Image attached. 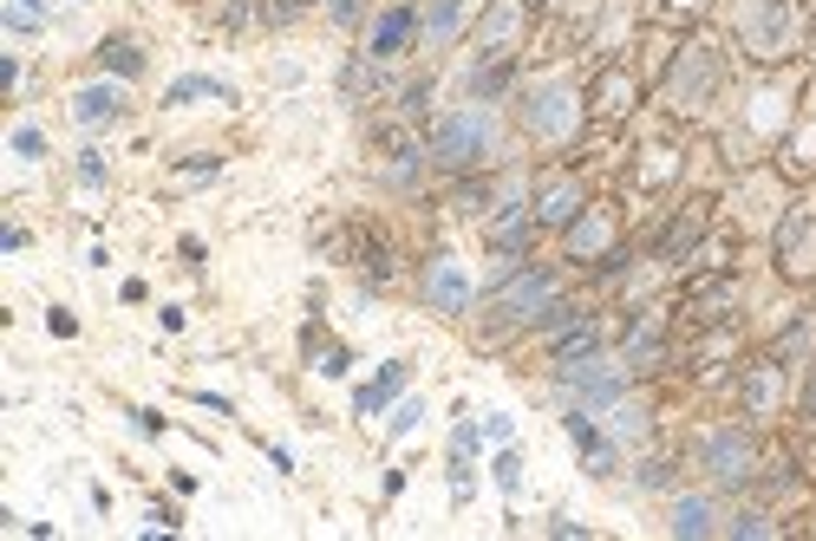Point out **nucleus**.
<instances>
[{"instance_id": "f257e3e1", "label": "nucleus", "mask_w": 816, "mask_h": 541, "mask_svg": "<svg viewBox=\"0 0 816 541\" xmlns=\"http://www.w3.org/2000/svg\"><path fill=\"white\" fill-rule=\"evenodd\" d=\"M575 118H582V105H575V92H569L562 78H549V85H536V92L522 98V125L536 137H569Z\"/></svg>"}, {"instance_id": "f03ea898", "label": "nucleus", "mask_w": 816, "mask_h": 541, "mask_svg": "<svg viewBox=\"0 0 816 541\" xmlns=\"http://www.w3.org/2000/svg\"><path fill=\"white\" fill-rule=\"evenodd\" d=\"M484 150H490V118H477V112H457V118H445V125L432 131V157L451 163V170L477 163Z\"/></svg>"}, {"instance_id": "7ed1b4c3", "label": "nucleus", "mask_w": 816, "mask_h": 541, "mask_svg": "<svg viewBox=\"0 0 816 541\" xmlns=\"http://www.w3.org/2000/svg\"><path fill=\"white\" fill-rule=\"evenodd\" d=\"M791 33H797V7H791V0H757V7L744 13V46H751V53H764V60H771V53H784V46H791Z\"/></svg>"}, {"instance_id": "20e7f679", "label": "nucleus", "mask_w": 816, "mask_h": 541, "mask_svg": "<svg viewBox=\"0 0 816 541\" xmlns=\"http://www.w3.org/2000/svg\"><path fill=\"white\" fill-rule=\"evenodd\" d=\"M549 307H555V274L549 268L517 274V280L497 294V314H504V320H536V314H549Z\"/></svg>"}, {"instance_id": "39448f33", "label": "nucleus", "mask_w": 816, "mask_h": 541, "mask_svg": "<svg viewBox=\"0 0 816 541\" xmlns=\"http://www.w3.org/2000/svg\"><path fill=\"white\" fill-rule=\"evenodd\" d=\"M562 385H569L589 411H601V405H614V399H621V372H614V365H601L594 352H589V359H562Z\"/></svg>"}, {"instance_id": "423d86ee", "label": "nucleus", "mask_w": 816, "mask_h": 541, "mask_svg": "<svg viewBox=\"0 0 816 541\" xmlns=\"http://www.w3.org/2000/svg\"><path fill=\"white\" fill-rule=\"evenodd\" d=\"M777 255H784V268H816V203H797L784 215Z\"/></svg>"}, {"instance_id": "0eeeda50", "label": "nucleus", "mask_w": 816, "mask_h": 541, "mask_svg": "<svg viewBox=\"0 0 816 541\" xmlns=\"http://www.w3.org/2000/svg\"><path fill=\"white\" fill-rule=\"evenodd\" d=\"M706 470L719 482H744L751 476V437L744 431H712L706 437Z\"/></svg>"}, {"instance_id": "6e6552de", "label": "nucleus", "mask_w": 816, "mask_h": 541, "mask_svg": "<svg viewBox=\"0 0 816 541\" xmlns=\"http://www.w3.org/2000/svg\"><path fill=\"white\" fill-rule=\"evenodd\" d=\"M425 294H432L438 314H464L470 307V274H464V262H438V268L425 274Z\"/></svg>"}, {"instance_id": "1a4fd4ad", "label": "nucleus", "mask_w": 816, "mask_h": 541, "mask_svg": "<svg viewBox=\"0 0 816 541\" xmlns=\"http://www.w3.org/2000/svg\"><path fill=\"white\" fill-rule=\"evenodd\" d=\"M118 105H125V92L118 85H78L73 92V118L92 131V125H112L118 118Z\"/></svg>"}, {"instance_id": "9d476101", "label": "nucleus", "mask_w": 816, "mask_h": 541, "mask_svg": "<svg viewBox=\"0 0 816 541\" xmlns=\"http://www.w3.org/2000/svg\"><path fill=\"white\" fill-rule=\"evenodd\" d=\"M575 209H582L575 183H569V177H549V183H542V197H536V222H549V229H569V222H575Z\"/></svg>"}, {"instance_id": "9b49d317", "label": "nucleus", "mask_w": 816, "mask_h": 541, "mask_svg": "<svg viewBox=\"0 0 816 541\" xmlns=\"http://www.w3.org/2000/svg\"><path fill=\"white\" fill-rule=\"evenodd\" d=\"M510 85V53L504 46H484V60L470 66V98H497Z\"/></svg>"}, {"instance_id": "f8f14e48", "label": "nucleus", "mask_w": 816, "mask_h": 541, "mask_svg": "<svg viewBox=\"0 0 816 541\" xmlns=\"http://www.w3.org/2000/svg\"><path fill=\"white\" fill-rule=\"evenodd\" d=\"M712 53H706V46H692V53H686V66L672 72V92H679V98H706V85H712Z\"/></svg>"}, {"instance_id": "ddd939ff", "label": "nucleus", "mask_w": 816, "mask_h": 541, "mask_svg": "<svg viewBox=\"0 0 816 541\" xmlns=\"http://www.w3.org/2000/svg\"><path fill=\"white\" fill-rule=\"evenodd\" d=\"M672 535H686V541L712 535V502H706V496H686V502H672Z\"/></svg>"}, {"instance_id": "4468645a", "label": "nucleus", "mask_w": 816, "mask_h": 541, "mask_svg": "<svg viewBox=\"0 0 816 541\" xmlns=\"http://www.w3.org/2000/svg\"><path fill=\"white\" fill-rule=\"evenodd\" d=\"M399 385H405V365H399V359H392V365H385V372H379V379H372L367 392H360V399H353V405H360V417H372V411H385V405H392V399H399Z\"/></svg>"}, {"instance_id": "2eb2a0df", "label": "nucleus", "mask_w": 816, "mask_h": 541, "mask_svg": "<svg viewBox=\"0 0 816 541\" xmlns=\"http://www.w3.org/2000/svg\"><path fill=\"white\" fill-rule=\"evenodd\" d=\"M405 33H412V7H392V13L372 26V53H379V60H385V53H399V46H405Z\"/></svg>"}, {"instance_id": "dca6fc26", "label": "nucleus", "mask_w": 816, "mask_h": 541, "mask_svg": "<svg viewBox=\"0 0 816 541\" xmlns=\"http://www.w3.org/2000/svg\"><path fill=\"white\" fill-rule=\"evenodd\" d=\"M569 248H575V255H601V248H607V215H601V209H589L582 222H569Z\"/></svg>"}, {"instance_id": "f3484780", "label": "nucleus", "mask_w": 816, "mask_h": 541, "mask_svg": "<svg viewBox=\"0 0 816 541\" xmlns=\"http://www.w3.org/2000/svg\"><path fill=\"white\" fill-rule=\"evenodd\" d=\"M777 372H784V365H757V372L744 379V405L757 411V417H764V411L777 405Z\"/></svg>"}, {"instance_id": "a211bd4d", "label": "nucleus", "mask_w": 816, "mask_h": 541, "mask_svg": "<svg viewBox=\"0 0 816 541\" xmlns=\"http://www.w3.org/2000/svg\"><path fill=\"white\" fill-rule=\"evenodd\" d=\"M569 437H575V444H582V450H589V470H594V476H607V444H601V437H594L589 411H575V417H569Z\"/></svg>"}, {"instance_id": "6ab92c4d", "label": "nucleus", "mask_w": 816, "mask_h": 541, "mask_svg": "<svg viewBox=\"0 0 816 541\" xmlns=\"http://www.w3.org/2000/svg\"><path fill=\"white\" fill-rule=\"evenodd\" d=\"M190 98H235V92H229L223 78H177V85H170V105H190Z\"/></svg>"}, {"instance_id": "aec40b11", "label": "nucleus", "mask_w": 816, "mask_h": 541, "mask_svg": "<svg viewBox=\"0 0 816 541\" xmlns=\"http://www.w3.org/2000/svg\"><path fill=\"white\" fill-rule=\"evenodd\" d=\"M522 235H529V215H522V203H504L497 229H490V242H497V248H522Z\"/></svg>"}, {"instance_id": "412c9836", "label": "nucleus", "mask_w": 816, "mask_h": 541, "mask_svg": "<svg viewBox=\"0 0 816 541\" xmlns=\"http://www.w3.org/2000/svg\"><path fill=\"white\" fill-rule=\"evenodd\" d=\"M784 125V92H757L751 98V131H777Z\"/></svg>"}, {"instance_id": "4be33fe9", "label": "nucleus", "mask_w": 816, "mask_h": 541, "mask_svg": "<svg viewBox=\"0 0 816 541\" xmlns=\"http://www.w3.org/2000/svg\"><path fill=\"white\" fill-rule=\"evenodd\" d=\"M7 26L13 33H40L46 26V0H7Z\"/></svg>"}, {"instance_id": "5701e85b", "label": "nucleus", "mask_w": 816, "mask_h": 541, "mask_svg": "<svg viewBox=\"0 0 816 541\" xmlns=\"http://www.w3.org/2000/svg\"><path fill=\"white\" fill-rule=\"evenodd\" d=\"M517 20H522V7H517V0H504V7L490 13V26H484V46H510V33H517Z\"/></svg>"}, {"instance_id": "b1692460", "label": "nucleus", "mask_w": 816, "mask_h": 541, "mask_svg": "<svg viewBox=\"0 0 816 541\" xmlns=\"http://www.w3.org/2000/svg\"><path fill=\"white\" fill-rule=\"evenodd\" d=\"M594 346H601L594 327H569V333H555V359H589Z\"/></svg>"}, {"instance_id": "393cba45", "label": "nucleus", "mask_w": 816, "mask_h": 541, "mask_svg": "<svg viewBox=\"0 0 816 541\" xmlns=\"http://www.w3.org/2000/svg\"><path fill=\"white\" fill-rule=\"evenodd\" d=\"M457 20H464V0H438L425 26H432V40H451V33H457Z\"/></svg>"}, {"instance_id": "a878e982", "label": "nucleus", "mask_w": 816, "mask_h": 541, "mask_svg": "<svg viewBox=\"0 0 816 541\" xmlns=\"http://www.w3.org/2000/svg\"><path fill=\"white\" fill-rule=\"evenodd\" d=\"M105 66H112V72H125V78H131V72L145 66V60H138V46H131V40H112V46H105Z\"/></svg>"}, {"instance_id": "bb28decb", "label": "nucleus", "mask_w": 816, "mask_h": 541, "mask_svg": "<svg viewBox=\"0 0 816 541\" xmlns=\"http://www.w3.org/2000/svg\"><path fill=\"white\" fill-rule=\"evenodd\" d=\"M686 242H699V215H679V222H672V229H667V242H660V255H679Z\"/></svg>"}, {"instance_id": "cd10ccee", "label": "nucleus", "mask_w": 816, "mask_h": 541, "mask_svg": "<svg viewBox=\"0 0 816 541\" xmlns=\"http://www.w3.org/2000/svg\"><path fill=\"white\" fill-rule=\"evenodd\" d=\"M484 437H490V444H510V437H517V417L490 411V417H484Z\"/></svg>"}, {"instance_id": "c85d7f7f", "label": "nucleus", "mask_w": 816, "mask_h": 541, "mask_svg": "<svg viewBox=\"0 0 816 541\" xmlns=\"http://www.w3.org/2000/svg\"><path fill=\"white\" fill-rule=\"evenodd\" d=\"M497 482H504V496H517L522 489V457H497Z\"/></svg>"}, {"instance_id": "c756f323", "label": "nucleus", "mask_w": 816, "mask_h": 541, "mask_svg": "<svg viewBox=\"0 0 816 541\" xmlns=\"http://www.w3.org/2000/svg\"><path fill=\"white\" fill-rule=\"evenodd\" d=\"M614 437H640V411L614 399Z\"/></svg>"}, {"instance_id": "7c9ffc66", "label": "nucleus", "mask_w": 816, "mask_h": 541, "mask_svg": "<svg viewBox=\"0 0 816 541\" xmlns=\"http://www.w3.org/2000/svg\"><path fill=\"white\" fill-rule=\"evenodd\" d=\"M418 417H425V405H418V399H405V405L392 411V437H405V431H412Z\"/></svg>"}, {"instance_id": "2f4dec72", "label": "nucleus", "mask_w": 816, "mask_h": 541, "mask_svg": "<svg viewBox=\"0 0 816 541\" xmlns=\"http://www.w3.org/2000/svg\"><path fill=\"white\" fill-rule=\"evenodd\" d=\"M98 177H105V157H98V150H78V183H85V190H92V183H98Z\"/></svg>"}, {"instance_id": "473e14b6", "label": "nucleus", "mask_w": 816, "mask_h": 541, "mask_svg": "<svg viewBox=\"0 0 816 541\" xmlns=\"http://www.w3.org/2000/svg\"><path fill=\"white\" fill-rule=\"evenodd\" d=\"M732 535H751V541H764V535H771V522H764V516H739V522H732Z\"/></svg>"}, {"instance_id": "72a5a7b5", "label": "nucleus", "mask_w": 816, "mask_h": 541, "mask_svg": "<svg viewBox=\"0 0 816 541\" xmlns=\"http://www.w3.org/2000/svg\"><path fill=\"white\" fill-rule=\"evenodd\" d=\"M13 150H20V157H40L46 144H40V131H13Z\"/></svg>"}, {"instance_id": "f704fd0d", "label": "nucleus", "mask_w": 816, "mask_h": 541, "mask_svg": "<svg viewBox=\"0 0 816 541\" xmlns=\"http://www.w3.org/2000/svg\"><path fill=\"white\" fill-rule=\"evenodd\" d=\"M804 346H810V320H797V327L784 333V352H804Z\"/></svg>"}, {"instance_id": "c9c22d12", "label": "nucleus", "mask_w": 816, "mask_h": 541, "mask_svg": "<svg viewBox=\"0 0 816 541\" xmlns=\"http://www.w3.org/2000/svg\"><path fill=\"white\" fill-rule=\"evenodd\" d=\"M320 372H327V379H340V372H347V352H340V346H327V359H320Z\"/></svg>"}, {"instance_id": "e433bc0d", "label": "nucleus", "mask_w": 816, "mask_h": 541, "mask_svg": "<svg viewBox=\"0 0 816 541\" xmlns=\"http://www.w3.org/2000/svg\"><path fill=\"white\" fill-rule=\"evenodd\" d=\"M327 7H333V20H353L360 13V0H327Z\"/></svg>"}, {"instance_id": "4c0bfd02", "label": "nucleus", "mask_w": 816, "mask_h": 541, "mask_svg": "<svg viewBox=\"0 0 816 541\" xmlns=\"http://www.w3.org/2000/svg\"><path fill=\"white\" fill-rule=\"evenodd\" d=\"M810 411H816V385H810Z\"/></svg>"}, {"instance_id": "58836bf2", "label": "nucleus", "mask_w": 816, "mask_h": 541, "mask_svg": "<svg viewBox=\"0 0 816 541\" xmlns=\"http://www.w3.org/2000/svg\"><path fill=\"white\" fill-rule=\"evenodd\" d=\"M672 7H692V0H672Z\"/></svg>"}]
</instances>
